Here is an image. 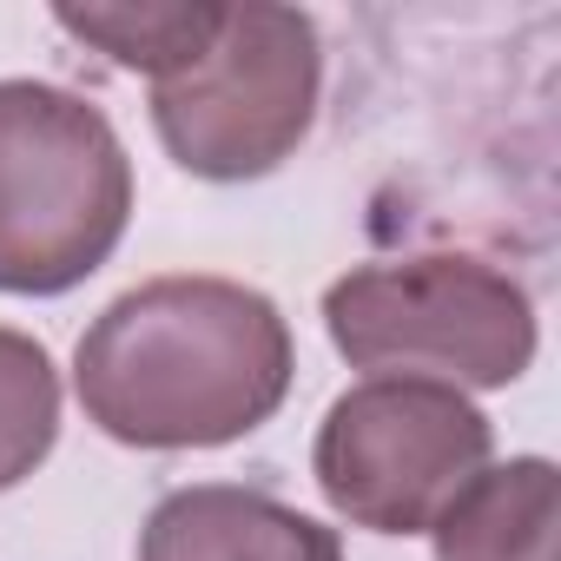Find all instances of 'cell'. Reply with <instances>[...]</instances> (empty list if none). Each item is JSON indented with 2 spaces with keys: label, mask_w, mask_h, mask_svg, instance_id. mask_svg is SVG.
<instances>
[{
  "label": "cell",
  "mask_w": 561,
  "mask_h": 561,
  "mask_svg": "<svg viewBox=\"0 0 561 561\" xmlns=\"http://www.w3.org/2000/svg\"><path fill=\"white\" fill-rule=\"evenodd\" d=\"M298 344L257 285L152 277L113 298L80 351L73 390L100 436L126 449H218L271 423L291 397Z\"/></svg>",
  "instance_id": "6da1fadb"
},
{
  "label": "cell",
  "mask_w": 561,
  "mask_h": 561,
  "mask_svg": "<svg viewBox=\"0 0 561 561\" xmlns=\"http://www.w3.org/2000/svg\"><path fill=\"white\" fill-rule=\"evenodd\" d=\"M133 159L113 119L47 80H0V291L60 298L119 251Z\"/></svg>",
  "instance_id": "7a4b0ae2"
},
{
  "label": "cell",
  "mask_w": 561,
  "mask_h": 561,
  "mask_svg": "<svg viewBox=\"0 0 561 561\" xmlns=\"http://www.w3.org/2000/svg\"><path fill=\"white\" fill-rule=\"evenodd\" d=\"M324 331L351 370L443 390H508L535 364V298L469 251L357 264L324 291Z\"/></svg>",
  "instance_id": "3957f363"
},
{
  "label": "cell",
  "mask_w": 561,
  "mask_h": 561,
  "mask_svg": "<svg viewBox=\"0 0 561 561\" xmlns=\"http://www.w3.org/2000/svg\"><path fill=\"white\" fill-rule=\"evenodd\" d=\"M324 93L318 21L277 0L218 8L211 41L152 80V126L172 165L211 185L277 172L311 133Z\"/></svg>",
  "instance_id": "277c9868"
},
{
  "label": "cell",
  "mask_w": 561,
  "mask_h": 561,
  "mask_svg": "<svg viewBox=\"0 0 561 561\" xmlns=\"http://www.w3.org/2000/svg\"><path fill=\"white\" fill-rule=\"evenodd\" d=\"M489 416L443 383L364 377L344 390L311 443V476L324 502L370 535H430L449 495L489 469Z\"/></svg>",
  "instance_id": "5b68a950"
},
{
  "label": "cell",
  "mask_w": 561,
  "mask_h": 561,
  "mask_svg": "<svg viewBox=\"0 0 561 561\" xmlns=\"http://www.w3.org/2000/svg\"><path fill=\"white\" fill-rule=\"evenodd\" d=\"M139 561H344L337 528L244 482H192L159 495Z\"/></svg>",
  "instance_id": "8992f818"
},
{
  "label": "cell",
  "mask_w": 561,
  "mask_h": 561,
  "mask_svg": "<svg viewBox=\"0 0 561 561\" xmlns=\"http://www.w3.org/2000/svg\"><path fill=\"white\" fill-rule=\"evenodd\" d=\"M561 476L548 456H508L476 469L430 522L436 561H554Z\"/></svg>",
  "instance_id": "52a82bcc"
},
{
  "label": "cell",
  "mask_w": 561,
  "mask_h": 561,
  "mask_svg": "<svg viewBox=\"0 0 561 561\" xmlns=\"http://www.w3.org/2000/svg\"><path fill=\"white\" fill-rule=\"evenodd\" d=\"M54 21L80 47L106 54L113 67L165 80L172 67H185L211 41L218 8H198V0H87V8H80V0H60Z\"/></svg>",
  "instance_id": "ba28073f"
},
{
  "label": "cell",
  "mask_w": 561,
  "mask_h": 561,
  "mask_svg": "<svg viewBox=\"0 0 561 561\" xmlns=\"http://www.w3.org/2000/svg\"><path fill=\"white\" fill-rule=\"evenodd\" d=\"M60 443V370L41 337L0 324V495L21 489Z\"/></svg>",
  "instance_id": "9c48e42d"
}]
</instances>
